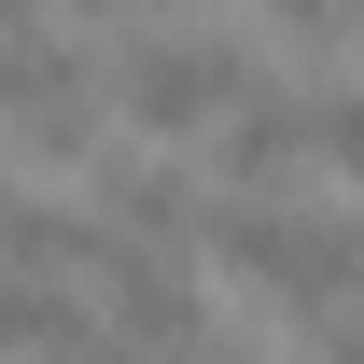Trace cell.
<instances>
[{
  "label": "cell",
  "mask_w": 364,
  "mask_h": 364,
  "mask_svg": "<svg viewBox=\"0 0 364 364\" xmlns=\"http://www.w3.org/2000/svg\"><path fill=\"white\" fill-rule=\"evenodd\" d=\"M28 14H43V0H0V28H28Z\"/></svg>",
  "instance_id": "9c48e42d"
},
{
  "label": "cell",
  "mask_w": 364,
  "mask_h": 364,
  "mask_svg": "<svg viewBox=\"0 0 364 364\" xmlns=\"http://www.w3.org/2000/svg\"><path fill=\"white\" fill-rule=\"evenodd\" d=\"M98 225H127V238H182V225H196V182H182L168 154H127V140H112V154H98Z\"/></svg>",
  "instance_id": "5b68a950"
},
{
  "label": "cell",
  "mask_w": 364,
  "mask_h": 364,
  "mask_svg": "<svg viewBox=\"0 0 364 364\" xmlns=\"http://www.w3.org/2000/svg\"><path fill=\"white\" fill-rule=\"evenodd\" d=\"M0 210H14V182H0Z\"/></svg>",
  "instance_id": "8fae6325"
},
{
  "label": "cell",
  "mask_w": 364,
  "mask_h": 364,
  "mask_svg": "<svg viewBox=\"0 0 364 364\" xmlns=\"http://www.w3.org/2000/svg\"><path fill=\"white\" fill-rule=\"evenodd\" d=\"M225 267L252 280V294H280V309H336V294H364V225H336V210H238L225 196Z\"/></svg>",
  "instance_id": "6da1fadb"
},
{
  "label": "cell",
  "mask_w": 364,
  "mask_h": 364,
  "mask_svg": "<svg viewBox=\"0 0 364 364\" xmlns=\"http://www.w3.org/2000/svg\"><path fill=\"white\" fill-rule=\"evenodd\" d=\"M112 98H127L140 140H196L210 112H238V98H252V70H238V43H127Z\"/></svg>",
  "instance_id": "7a4b0ae2"
},
{
  "label": "cell",
  "mask_w": 364,
  "mask_h": 364,
  "mask_svg": "<svg viewBox=\"0 0 364 364\" xmlns=\"http://www.w3.org/2000/svg\"><path fill=\"white\" fill-rule=\"evenodd\" d=\"M98 322L56 294V280H28V267H0V350H28V364H70Z\"/></svg>",
  "instance_id": "52a82bcc"
},
{
  "label": "cell",
  "mask_w": 364,
  "mask_h": 364,
  "mask_svg": "<svg viewBox=\"0 0 364 364\" xmlns=\"http://www.w3.org/2000/svg\"><path fill=\"white\" fill-rule=\"evenodd\" d=\"M98 294H112V336H140V350H196V322H210L196 267H168V252H140V238H112V267H98Z\"/></svg>",
  "instance_id": "3957f363"
},
{
  "label": "cell",
  "mask_w": 364,
  "mask_h": 364,
  "mask_svg": "<svg viewBox=\"0 0 364 364\" xmlns=\"http://www.w3.org/2000/svg\"><path fill=\"white\" fill-rule=\"evenodd\" d=\"M112 238L127 225H98V210H28V196H14V210H0V267H28V280H70V267H112Z\"/></svg>",
  "instance_id": "8992f818"
},
{
  "label": "cell",
  "mask_w": 364,
  "mask_h": 364,
  "mask_svg": "<svg viewBox=\"0 0 364 364\" xmlns=\"http://www.w3.org/2000/svg\"><path fill=\"white\" fill-rule=\"evenodd\" d=\"M70 14H127V0H70Z\"/></svg>",
  "instance_id": "30bf717a"
},
{
  "label": "cell",
  "mask_w": 364,
  "mask_h": 364,
  "mask_svg": "<svg viewBox=\"0 0 364 364\" xmlns=\"http://www.w3.org/2000/svg\"><path fill=\"white\" fill-rule=\"evenodd\" d=\"M309 154H322V98H238V127H225V196L267 210Z\"/></svg>",
  "instance_id": "277c9868"
},
{
  "label": "cell",
  "mask_w": 364,
  "mask_h": 364,
  "mask_svg": "<svg viewBox=\"0 0 364 364\" xmlns=\"http://www.w3.org/2000/svg\"><path fill=\"white\" fill-rule=\"evenodd\" d=\"M322 154H336V168H364V85H350V98H322Z\"/></svg>",
  "instance_id": "ba28073f"
}]
</instances>
